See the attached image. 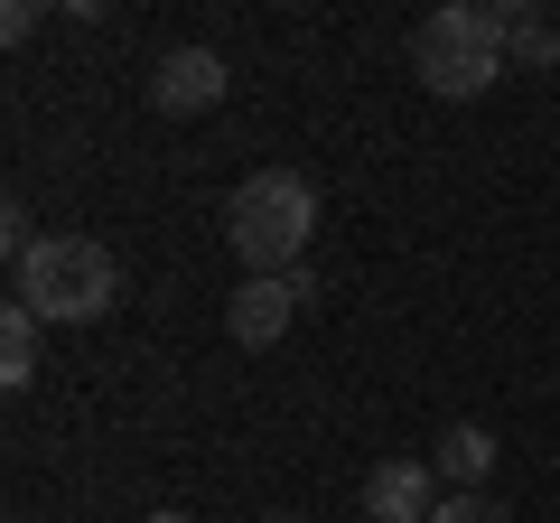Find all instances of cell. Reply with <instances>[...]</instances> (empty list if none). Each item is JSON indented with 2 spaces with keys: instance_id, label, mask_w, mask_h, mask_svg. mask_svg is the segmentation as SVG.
<instances>
[{
  "instance_id": "1",
  "label": "cell",
  "mask_w": 560,
  "mask_h": 523,
  "mask_svg": "<svg viewBox=\"0 0 560 523\" xmlns=\"http://www.w3.org/2000/svg\"><path fill=\"white\" fill-rule=\"evenodd\" d=\"M523 0H448V10H430V20L411 28V75L430 84L440 103H467L486 94V84L504 75V28H514Z\"/></svg>"
},
{
  "instance_id": "2",
  "label": "cell",
  "mask_w": 560,
  "mask_h": 523,
  "mask_svg": "<svg viewBox=\"0 0 560 523\" xmlns=\"http://www.w3.org/2000/svg\"><path fill=\"white\" fill-rule=\"evenodd\" d=\"M10 281H20V300L38 309L47 327H94L103 309H113V290H121V262L103 253L94 234H38L10 262Z\"/></svg>"
},
{
  "instance_id": "3",
  "label": "cell",
  "mask_w": 560,
  "mask_h": 523,
  "mask_svg": "<svg viewBox=\"0 0 560 523\" xmlns=\"http://www.w3.org/2000/svg\"><path fill=\"white\" fill-rule=\"evenodd\" d=\"M308 234H318V187L300 168H253V178L224 197V243H234L253 271H300Z\"/></svg>"
},
{
  "instance_id": "4",
  "label": "cell",
  "mask_w": 560,
  "mask_h": 523,
  "mask_svg": "<svg viewBox=\"0 0 560 523\" xmlns=\"http://www.w3.org/2000/svg\"><path fill=\"white\" fill-rule=\"evenodd\" d=\"M300 300H308V271H253L224 300V327H234V346H280L290 318H300Z\"/></svg>"
},
{
  "instance_id": "5",
  "label": "cell",
  "mask_w": 560,
  "mask_h": 523,
  "mask_svg": "<svg viewBox=\"0 0 560 523\" xmlns=\"http://www.w3.org/2000/svg\"><path fill=\"white\" fill-rule=\"evenodd\" d=\"M150 103H160L168 121L215 113V103H224V57H215V47H168V57L150 66Z\"/></svg>"
},
{
  "instance_id": "6",
  "label": "cell",
  "mask_w": 560,
  "mask_h": 523,
  "mask_svg": "<svg viewBox=\"0 0 560 523\" xmlns=\"http://www.w3.org/2000/svg\"><path fill=\"white\" fill-rule=\"evenodd\" d=\"M430 477H440L430 458H383L374 477H364V514L374 523H430L440 514V486Z\"/></svg>"
},
{
  "instance_id": "7",
  "label": "cell",
  "mask_w": 560,
  "mask_h": 523,
  "mask_svg": "<svg viewBox=\"0 0 560 523\" xmlns=\"http://www.w3.org/2000/svg\"><path fill=\"white\" fill-rule=\"evenodd\" d=\"M430 467H440L458 496H477L486 477H495V440H486L477 421H458V430H440V449H430Z\"/></svg>"
},
{
  "instance_id": "8",
  "label": "cell",
  "mask_w": 560,
  "mask_h": 523,
  "mask_svg": "<svg viewBox=\"0 0 560 523\" xmlns=\"http://www.w3.org/2000/svg\"><path fill=\"white\" fill-rule=\"evenodd\" d=\"M38 309H28V300H10V309H0V383H10V393H20V383L28 374H38Z\"/></svg>"
},
{
  "instance_id": "9",
  "label": "cell",
  "mask_w": 560,
  "mask_h": 523,
  "mask_svg": "<svg viewBox=\"0 0 560 523\" xmlns=\"http://www.w3.org/2000/svg\"><path fill=\"white\" fill-rule=\"evenodd\" d=\"M504 57H514V66H560V28L541 20V10H514V28H504Z\"/></svg>"
},
{
  "instance_id": "10",
  "label": "cell",
  "mask_w": 560,
  "mask_h": 523,
  "mask_svg": "<svg viewBox=\"0 0 560 523\" xmlns=\"http://www.w3.org/2000/svg\"><path fill=\"white\" fill-rule=\"evenodd\" d=\"M430 523H514V514H504L495 496H440V514H430Z\"/></svg>"
},
{
  "instance_id": "11",
  "label": "cell",
  "mask_w": 560,
  "mask_h": 523,
  "mask_svg": "<svg viewBox=\"0 0 560 523\" xmlns=\"http://www.w3.org/2000/svg\"><path fill=\"white\" fill-rule=\"evenodd\" d=\"M28 28H38V0H10V10H0V38L20 47V38H28Z\"/></svg>"
},
{
  "instance_id": "12",
  "label": "cell",
  "mask_w": 560,
  "mask_h": 523,
  "mask_svg": "<svg viewBox=\"0 0 560 523\" xmlns=\"http://www.w3.org/2000/svg\"><path fill=\"white\" fill-rule=\"evenodd\" d=\"M140 523H187V514H140Z\"/></svg>"
},
{
  "instance_id": "13",
  "label": "cell",
  "mask_w": 560,
  "mask_h": 523,
  "mask_svg": "<svg viewBox=\"0 0 560 523\" xmlns=\"http://www.w3.org/2000/svg\"><path fill=\"white\" fill-rule=\"evenodd\" d=\"M261 523H300V514H261Z\"/></svg>"
}]
</instances>
